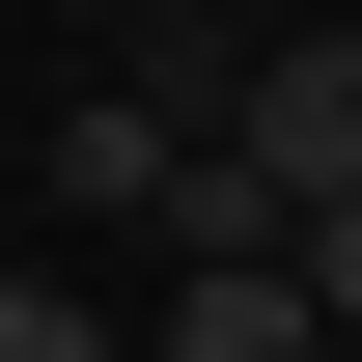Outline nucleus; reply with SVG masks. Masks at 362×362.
I'll return each instance as SVG.
<instances>
[{"mask_svg":"<svg viewBox=\"0 0 362 362\" xmlns=\"http://www.w3.org/2000/svg\"><path fill=\"white\" fill-rule=\"evenodd\" d=\"M223 168L279 195V223H334V195H362V28H307V56H251V84H223Z\"/></svg>","mask_w":362,"mask_h":362,"instance_id":"nucleus-1","label":"nucleus"},{"mask_svg":"<svg viewBox=\"0 0 362 362\" xmlns=\"http://www.w3.org/2000/svg\"><path fill=\"white\" fill-rule=\"evenodd\" d=\"M168 362H334V334H307L279 251H195V279H168Z\"/></svg>","mask_w":362,"mask_h":362,"instance_id":"nucleus-2","label":"nucleus"},{"mask_svg":"<svg viewBox=\"0 0 362 362\" xmlns=\"http://www.w3.org/2000/svg\"><path fill=\"white\" fill-rule=\"evenodd\" d=\"M0 362H139V334L84 307V279H0Z\"/></svg>","mask_w":362,"mask_h":362,"instance_id":"nucleus-3","label":"nucleus"},{"mask_svg":"<svg viewBox=\"0 0 362 362\" xmlns=\"http://www.w3.org/2000/svg\"><path fill=\"white\" fill-rule=\"evenodd\" d=\"M279 279H307V334L362 362V195H334V223H279Z\"/></svg>","mask_w":362,"mask_h":362,"instance_id":"nucleus-4","label":"nucleus"}]
</instances>
